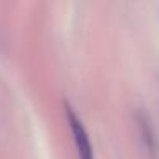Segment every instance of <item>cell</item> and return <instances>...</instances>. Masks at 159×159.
<instances>
[{
  "label": "cell",
  "instance_id": "cell-1",
  "mask_svg": "<svg viewBox=\"0 0 159 159\" xmlns=\"http://www.w3.org/2000/svg\"><path fill=\"white\" fill-rule=\"evenodd\" d=\"M65 115H67L70 132H72L74 142H75L79 159H94V151H93V145H91V140H89V134H87L86 127L82 125L80 118L77 116V113L74 111V108L69 103H65Z\"/></svg>",
  "mask_w": 159,
  "mask_h": 159
}]
</instances>
